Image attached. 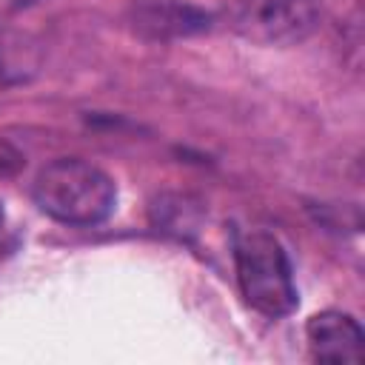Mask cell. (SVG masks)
<instances>
[{"label":"cell","mask_w":365,"mask_h":365,"mask_svg":"<svg viewBox=\"0 0 365 365\" xmlns=\"http://www.w3.org/2000/svg\"><path fill=\"white\" fill-rule=\"evenodd\" d=\"M31 197L46 217L63 225H97L111 217L117 185L103 168L80 157H60L40 168Z\"/></svg>","instance_id":"6da1fadb"},{"label":"cell","mask_w":365,"mask_h":365,"mask_svg":"<svg viewBox=\"0 0 365 365\" xmlns=\"http://www.w3.org/2000/svg\"><path fill=\"white\" fill-rule=\"evenodd\" d=\"M237 282L245 302L268 319L288 317L297 308V285L288 251L268 231H245L234 242Z\"/></svg>","instance_id":"7a4b0ae2"},{"label":"cell","mask_w":365,"mask_h":365,"mask_svg":"<svg viewBox=\"0 0 365 365\" xmlns=\"http://www.w3.org/2000/svg\"><path fill=\"white\" fill-rule=\"evenodd\" d=\"M231 29L259 46H297L317 26L314 0H228Z\"/></svg>","instance_id":"3957f363"},{"label":"cell","mask_w":365,"mask_h":365,"mask_svg":"<svg viewBox=\"0 0 365 365\" xmlns=\"http://www.w3.org/2000/svg\"><path fill=\"white\" fill-rule=\"evenodd\" d=\"M128 26L143 40H182L211 29V14L188 0H131Z\"/></svg>","instance_id":"277c9868"},{"label":"cell","mask_w":365,"mask_h":365,"mask_svg":"<svg viewBox=\"0 0 365 365\" xmlns=\"http://www.w3.org/2000/svg\"><path fill=\"white\" fill-rule=\"evenodd\" d=\"M308 348L317 362L356 365L365 356V334L359 322L345 311H319L305 325Z\"/></svg>","instance_id":"5b68a950"},{"label":"cell","mask_w":365,"mask_h":365,"mask_svg":"<svg viewBox=\"0 0 365 365\" xmlns=\"http://www.w3.org/2000/svg\"><path fill=\"white\" fill-rule=\"evenodd\" d=\"M154 211H157V225L163 231H171V234H180V237L188 234V231H194L197 222H200V208L191 205V200L188 197H180V194L160 197L157 205H154Z\"/></svg>","instance_id":"8992f818"},{"label":"cell","mask_w":365,"mask_h":365,"mask_svg":"<svg viewBox=\"0 0 365 365\" xmlns=\"http://www.w3.org/2000/svg\"><path fill=\"white\" fill-rule=\"evenodd\" d=\"M20 168H23V154L11 143L0 140V177H14Z\"/></svg>","instance_id":"52a82bcc"},{"label":"cell","mask_w":365,"mask_h":365,"mask_svg":"<svg viewBox=\"0 0 365 365\" xmlns=\"http://www.w3.org/2000/svg\"><path fill=\"white\" fill-rule=\"evenodd\" d=\"M20 68H23V63H20V60H14V51H11L6 43H0V83H6V80H11V77H17V74H20Z\"/></svg>","instance_id":"ba28073f"},{"label":"cell","mask_w":365,"mask_h":365,"mask_svg":"<svg viewBox=\"0 0 365 365\" xmlns=\"http://www.w3.org/2000/svg\"><path fill=\"white\" fill-rule=\"evenodd\" d=\"M34 3H37V0H0V23L9 20V17H14L17 11L34 6Z\"/></svg>","instance_id":"9c48e42d"},{"label":"cell","mask_w":365,"mask_h":365,"mask_svg":"<svg viewBox=\"0 0 365 365\" xmlns=\"http://www.w3.org/2000/svg\"><path fill=\"white\" fill-rule=\"evenodd\" d=\"M0 225H3V202H0Z\"/></svg>","instance_id":"30bf717a"}]
</instances>
